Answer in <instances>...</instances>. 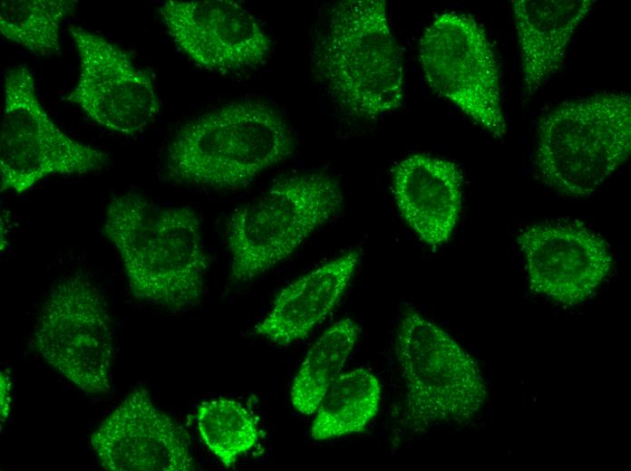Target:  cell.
Segmentation results:
<instances>
[{
	"instance_id": "6da1fadb",
	"label": "cell",
	"mask_w": 631,
	"mask_h": 471,
	"mask_svg": "<svg viewBox=\"0 0 631 471\" xmlns=\"http://www.w3.org/2000/svg\"><path fill=\"white\" fill-rule=\"evenodd\" d=\"M103 231L135 299L175 312L200 303L209 261L193 210L156 212L139 195H118L106 208Z\"/></svg>"
},
{
	"instance_id": "7a4b0ae2",
	"label": "cell",
	"mask_w": 631,
	"mask_h": 471,
	"mask_svg": "<svg viewBox=\"0 0 631 471\" xmlns=\"http://www.w3.org/2000/svg\"><path fill=\"white\" fill-rule=\"evenodd\" d=\"M314 63L334 101L358 119L397 110L405 90V64L384 0L333 5L314 49Z\"/></svg>"
},
{
	"instance_id": "3957f363",
	"label": "cell",
	"mask_w": 631,
	"mask_h": 471,
	"mask_svg": "<svg viewBox=\"0 0 631 471\" xmlns=\"http://www.w3.org/2000/svg\"><path fill=\"white\" fill-rule=\"evenodd\" d=\"M294 148L292 132L276 110L240 101L182 127L169 145L166 168L179 183L236 189L289 158Z\"/></svg>"
},
{
	"instance_id": "277c9868",
	"label": "cell",
	"mask_w": 631,
	"mask_h": 471,
	"mask_svg": "<svg viewBox=\"0 0 631 471\" xmlns=\"http://www.w3.org/2000/svg\"><path fill=\"white\" fill-rule=\"evenodd\" d=\"M630 150L631 97L601 92L566 101L542 118L536 166L553 190L584 197L625 164Z\"/></svg>"
},
{
	"instance_id": "5b68a950",
	"label": "cell",
	"mask_w": 631,
	"mask_h": 471,
	"mask_svg": "<svg viewBox=\"0 0 631 471\" xmlns=\"http://www.w3.org/2000/svg\"><path fill=\"white\" fill-rule=\"evenodd\" d=\"M340 182L325 173L277 180L236 208L226 225L233 284H247L282 263L342 210Z\"/></svg>"
},
{
	"instance_id": "8992f818",
	"label": "cell",
	"mask_w": 631,
	"mask_h": 471,
	"mask_svg": "<svg viewBox=\"0 0 631 471\" xmlns=\"http://www.w3.org/2000/svg\"><path fill=\"white\" fill-rule=\"evenodd\" d=\"M394 350L405 389L404 429L419 433L477 416L487 397L481 372L443 329L406 308L396 329Z\"/></svg>"
},
{
	"instance_id": "52a82bcc",
	"label": "cell",
	"mask_w": 631,
	"mask_h": 471,
	"mask_svg": "<svg viewBox=\"0 0 631 471\" xmlns=\"http://www.w3.org/2000/svg\"><path fill=\"white\" fill-rule=\"evenodd\" d=\"M0 131L1 191L29 190L51 176L79 175L101 169L102 149L62 131L42 106L31 71L10 69L4 79Z\"/></svg>"
},
{
	"instance_id": "ba28073f",
	"label": "cell",
	"mask_w": 631,
	"mask_h": 471,
	"mask_svg": "<svg viewBox=\"0 0 631 471\" xmlns=\"http://www.w3.org/2000/svg\"><path fill=\"white\" fill-rule=\"evenodd\" d=\"M41 357L86 394L111 389L114 329L105 300L81 273L59 282L44 302L34 332Z\"/></svg>"
},
{
	"instance_id": "9c48e42d",
	"label": "cell",
	"mask_w": 631,
	"mask_h": 471,
	"mask_svg": "<svg viewBox=\"0 0 631 471\" xmlns=\"http://www.w3.org/2000/svg\"><path fill=\"white\" fill-rule=\"evenodd\" d=\"M418 59L429 86L493 138L502 139L498 61L482 25L471 15L444 12L423 31Z\"/></svg>"
},
{
	"instance_id": "30bf717a",
	"label": "cell",
	"mask_w": 631,
	"mask_h": 471,
	"mask_svg": "<svg viewBox=\"0 0 631 471\" xmlns=\"http://www.w3.org/2000/svg\"><path fill=\"white\" fill-rule=\"evenodd\" d=\"M70 33L80 72L65 100L112 132L131 137L142 131L160 111L150 77L102 35L80 26H71Z\"/></svg>"
},
{
	"instance_id": "8fae6325",
	"label": "cell",
	"mask_w": 631,
	"mask_h": 471,
	"mask_svg": "<svg viewBox=\"0 0 631 471\" xmlns=\"http://www.w3.org/2000/svg\"><path fill=\"white\" fill-rule=\"evenodd\" d=\"M159 13L176 45L207 70L231 72L256 67L270 53L265 27L235 1L170 0Z\"/></svg>"
},
{
	"instance_id": "7c38bea8",
	"label": "cell",
	"mask_w": 631,
	"mask_h": 471,
	"mask_svg": "<svg viewBox=\"0 0 631 471\" xmlns=\"http://www.w3.org/2000/svg\"><path fill=\"white\" fill-rule=\"evenodd\" d=\"M517 243L531 290L565 306L589 299L612 267L607 241L584 226L534 225Z\"/></svg>"
},
{
	"instance_id": "4fadbf2b",
	"label": "cell",
	"mask_w": 631,
	"mask_h": 471,
	"mask_svg": "<svg viewBox=\"0 0 631 471\" xmlns=\"http://www.w3.org/2000/svg\"><path fill=\"white\" fill-rule=\"evenodd\" d=\"M103 469H195L187 432L159 409L143 388L131 390L90 437Z\"/></svg>"
},
{
	"instance_id": "5bb4252c",
	"label": "cell",
	"mask_w": 631,
	"mask_h": 471,
	"mask_svg": "<svg viewBox=\"0 0 631 471\" xmlns=\"http://www.w3.org/2000/svg\"><path fill=\"white\" fill-rule=\"evenodd\" d=\"M391 177L392 193L403 221L431 248L446 244L462 207L461 168L446 159L413 154L393 166Z\"/></svg>"
},
{
	"instance_id": "9a60e30c",
	"label": "cell",
	"mask_w": 631,
	"mask_h": 471,
	"mask_svg": "<svg viewBox=\"0 0 631 471\" xmlns=\"http://www.w3.org/2000/svg\"><path fill=\"white\" fill-rule=\"evenodd\" d=\"M361 259L362 251L351 249L288 284L254 332L277 345L307 336L340 302Z\"/></svg>"
},
{
	"instance_id": "2e32d148",
	"label": "cell",
	"mask_w": 631,
	"mask_h": 471,
	"mask_svg": "<svg viewBox=\"0 0 631 471\" xmlns=\"http://www.w3.org/2000/svg\"><path fill=\"white\" fill-rule=\"evenodd\" d=\"M596 1L512 0L523 98L536 94L561 68L572 35Z\"/></svg>"
},
{
	"instance_id": "e0dca14e",
	"label": "cell",
	"mask_w": 631,
	"mask_h": 471,
	"mask_svg": "<svg viewBox=\"0 0 631 471\" xmlns=\"http://www.w3.org/2000/svg\"><path fill=\"white\" fill-rule=\"evenodd\" d=\"M381 386L370 370L340 374L323 397L311 428L316 440L361 432L379 411Z\"/></svg>"
},
{
	"instance_id": "ac0fdd59",
	"label": "cell",
	"mask_w": 631,
	"mask_h": 471,
	"mask_svg": "<svg viewBox=\"0 0 631 471\" xmlns=\"http://www.w3.org/2000/svg\"><path fill=\"white\" fill-rule=\"evenodd\" d=\"M359 332L354 320L344 318L333 323L311 346L290 391L292 405L298 412L316 413L327 389L340 375Z\"/></svg>"
},
{
	"instance_id": "d6986e66",
	"label": "cell",
	"mask_w": 631,
	"mask_h": 471,
	"mask_svg": "<svg viewBox=\"0 0 631 471\" xmlns=\"http://www.w3.org/2000/svg\"><path fill=\"white\" fill-rule=\"evenodd\" d=\"M75 5L72 0L1 1V34L33 53L57 54L61 51V24Z\"/></svg>"
},
{
	"instance_id": "ffe728a7",
	"label": "cell",
	"mask_w": 631,
	"mask_h": 471,
	"mask_svg": "<svg viewBox=\"0 0 631 471\" xmlns=\"http://www.w3.org/2000/svg\"><path fill=\"white\" fill-rule=\"evenodd\" d=\"M197 425L207 447L226 467L233 466L259 439L256 418L241 403L229 399L202 402L197 410Z\"/></svg>"
},
{
	"instance_id": "44dd1931",
	"label": "cell",
	"mask_w": 631,
	"mask_h": 471,
	"mask_svg": "<svg viewBox=\"0 0 631 471\" xmlns=\"http://www.w3.org/2000/svg\"><path fill=\"white\" fill-rule=\"evenodd\" d=\"M1 416L3 419L4 417L7 418L10 402V378L7 373L1 374Z\"/></svg>"
}]
</instances>
